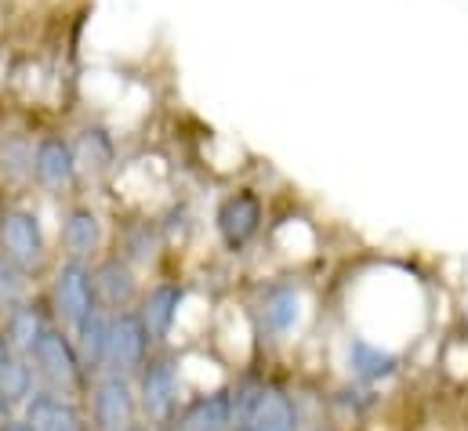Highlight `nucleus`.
I'll return each instance as SVG.
<instances>
[{
  "label": "nucleus",
  "mask_w": 468,
  "mask_h": 431,
  "mask_svg": "<svg viewBox=\"0 0 468 431\" xmlns=\"http://www.w3.org/2000/svg\"><path fill=\"white\" fill-rule=\"evenodd\" d=\"M239 431H298L294 399L280 388H258L239 399Z\"/></svg>",
  "instance_id": "obj_1"
},
{
  "label": "nucleus",
  "mask_w": 468,
  "mask_h": 431,
  "mask_svg": "<svg viewBox=\"0 0 468 431\" xmlns=\"http://www.w3.org/2000/svg\"><path fill=\"white\" fill-rule=\"evenodd\" d=\"M37 373L55 388V392H73L80 384V355L58 330H44L40 344L33 348Z\"/></svg>",
  "instance_id": "obj_2"
},
{
  "label": "nucleus",
  "mask_w": 468,
  "mask_h": 431,
  "mask_svg": "<svg viewBox=\"0 0 468 431\" xmlns=\"http://www.w3.org/2000/svg\"><path fill=\"white\" fill-rule=\"evenodd\" d=\"M215 228H218L226 247H233V250L247 247L261 228V200L250 189H239L233 196H226L218 215H215Z\"/></svg>",
  "instance_id": "obj_3"
},
{
  "label": "nucleus",
  "mask_w": 468,
  "mask_h": 431,
  "mask_svg": "<svg viewBox=\"0 0 468 431\" xmlns=\"http://www.w3.org/2000/svg\"><path fill=\"white\" fill-rule=\"evenodd\" d=\"M0 243L4 254L18 265V268H33L44 258V232H40V217L33 211H7L0 217Z\"/></svg>",
  "instance_id": "obj_4"
},
{
  "label": "nucleus",
  "mask_w": 468,
  "mask_h": 431,
  "mask_svg": "<svg viewBox=\"0 0 468 431\" xmlns=\"http://www.w3.org/2000/svg\"><path fill=\"white\" fill-rule=\"evenodd\" d=\"M149 330L142 323L138 312H120L117 320H110V341H106V363L113 373H127L134 366L145 363V344H149Z\"/></svg>",
  "instance_id": "obj_5"
},
{
  "label": "nucleus",
  "mask_w": 468,
  "mask_h": 431,
  "mask_svg": "<svg viewBox=\"0 0 468 431\" xmlns=\"http://www.w3.org/2000/svg\"><path fill=\"white\" fill-rule=\"evenodd\" d=\"M77 149L69 138L62 134H48L37 142L33 149V178L44 185V189H66L73 178H77Z\"/></svg>",
  "instance_id": "obj_6"
},
{
  "label": "nucleus",
  "mask_w": 468,
  "mask_h": 431,
  "mask_svg": "<svg viewBox=\"0 0 468 431\" xmlns=\"http://www.w3.org/2000/svg\"><path fill=\"white\" fill-rule=\"evenodd\" d=\"M91 414H95V428L99 431H127L134 421V395L131 384L123 381V373H110L95 384L91 395Z\"/></svg>",
  "instance_id": "obj_7"
},
{
  "label": "nucleus",
  "mask_w": 468,
  "mask_h": 431,
  "mask_svg": "<svg viewBox=\"0 0 468 431\" xmlns=\"http://www.w3.org/2000/svg\"><path fill=\"white\" fill-rule=\"evenodd\" d=\"M55 305L66 323H80L95 309V279L80 261H66L55 276Z\"/></svg>",
  "instance_id": "obj_8"
},
{
  "label": "nucleus",
  "mask_w": 468,
  "mask_h": 431,
  "mask_svg": "<svg viewBox=\"0 0 468 431\" xmlns=\"http://www.w3.org/2000/svg\"><path fill=\"white\" fill-rule=\"evenodd\" d=\"M178 399V366L171 359H153L145 363L142 373V410L153 421H167Z\"/></svg>",
  "instance_id": "obj_9"
},
{
  "label": "nucleus",
  "mask_w": 468,
  "mask_h": 431,
  "mask_svg": "<svg viewBox=\"0 0 468 431\" xmlns=\"http://www.w3.org/2000/svg\"><path fill=\"white\" fill-rule=\"evenodd\" d=\"M346 366H349V373L356 381L374 384V381H385V377H392L399 370V355L392 348H385V344L356 333V337H349V344H346Z\"/></svg>",
  "instance_id": "obj_10"
},
{
  "label": "nucleus",
  "mask_w": 468,
  "mask_h": 431,
  "mask_svg": "<svg viewBox=\"0 0 468 431\" xmlns=\"http://www.w3.org/2000/svg\"><path fill=\"white\" fill-rule=\"evenodd\" d=\"M233 417H239V399H233L229 392H211L182 414L178 431H229Z\"/></svg>",
  "instance_id": "obj_11"
},
{
  "label": "nucleus",
  "mask_w": 468,
  "mask_h": 431,
  "mask_svg": "<svg viewBox=\"0 0 468 431\" xmlns=\"http://www.w3.org/2000/svg\"><path fill=\"white\" fill-rule=\"evenodd\" d=\"M91 279H95V294H99L110 309H120V312H123V309L134 301V294H138V279H134L131 265L120 261V258L102 261Z\"/></svg>",
  "instance_id": "obj_12"
},
{
  "label": "nucleus",
  "mask_w": 468,
  "mask_h": 431,
  "mask_svg": "<svg viewBox=\"0 0 468 431\" xmlns=\"http://www.w3.org/2000/svg\"><path fill=\"white\" fill-rule=\"evenodd\" d=\"M29 425H33V431H88L84 428V417L77 414V406L66 403V399H58L55 392L33 395V403H29Z\"/></svg>",
  "instance_id": "obj_13"
},
{
  "label": "nucleus",
  "mask_w": 468,
  "mask_h": 431,
  "mask_svg": "<svg viewBox=\"0 0 468 431\" xmlns=\"http://www.w3.org/2000/svg\"><path fill=\"white\" fill-rule=\"evenodd\" d=\"M73 149H77V167H80L84 174H95V178L106 174V171L113 167V160H117L113 134L102 131V127H84V131L77 134Z\"/></svg>",
  "instance_id": "obj_14"
},
{
  "label": "nucleus",
  "mask_w": 468,
  "mask_h": 431,
  "mask_svg": "<svg viewBox=\"0 0 468 431\" xmlns=\"http://www.w3.org/2000/svg\"><path fill=\"white\" fill-rule=\"evenodd\" d=\"M62 243L73 258L91 254L102 243V221L91 207H73L69 215L62 217Z\"/></svg>",
  "instance_id": "obj_15"
},
{
  "label": "nucleus",
  "mask_w": 468,
  "mask_h": 431,
  "mask_svg": "<svg viewBox=\"0 0 468 431\" xmlns=\"http://www.w3.org/2000/svg\"><path fill=\"white\" fill-rule=\"evenodd\" d=\"M302 320V294L298 287H272L261 298V323L269 326L272 333H291Z\"/></svg>",
  "instance_id": "obj_16"
},
{
  "label": "nucleus",
  "mask_w": 468,
  "mask_h": 431,
  "mask_svg": "<svg viewBox=\"0 0 468 431\" xmlns=\"http://www.w3.org/2000/svg\"><path fill=\"white\" fill-rule=\"evenodd\" d=\"M182 287H156L145 301H142V323L145 330L153 333V337H167L171 333V326L178 320V305H182Z\"/></svg>",
  "instance_id": "obj_17"
},
{
  "label": "nucleus",
  "mask_w": 468,
  "mask_h": 431,
  "mask_svg": "<svg viewBox=\"0 0 468 431\" xmlns=\"http://www.w3.org/2000/svg\"><path fill=\"white\" fill-rule=\"evenodd\" d=\"M44 330H48V326H44L37 309H29V305H15V309H11V316H7V341H11L18 352L33 355V348H37L40 337H44Z\"/></svg>",
  "instance_id": "obj_18"
},
{
  "label": "nucleus",
  "mask_w": 468,
  "mask_h": 431,
  "mask_svg": "<svg viewBox=\"0 0 468 431\" xmlns=\"http://www.w3.org/2000/svg\"><path fill=\"white\" fill-rule=\"evenodd\" d=\"M77 337H80V355L84 363H106V341H110V320L91 309L80 323H77Z\"/></svg>",
  "instance_id": "obj_19"
},
{
  "label": "nucleus",
  "mask_w": 468,
  "mask_h": 431,
  "mask_svg": "<svg viewBox=\"0 0 468 431\" xmlns=\"http://www.w3.org/2000/svg\"><path fill=\"white\" fill-rule=\"evenodd\" d=\"M29 392H33V370H29L26 363L11 359V363L4 366V373H0V399L18 403V399H26Z\"/></svg>",
  "instance_id": "obj_20"
},
{
  "label": "nucleus",
  "mask_w": 468,
  "mask_h": 431,
  "mask_svg": "<svg viewBox=\"0 0 468 431\" xmlns=\"http://www.w3.org/2000/svg\"><path fill=\"white\" fill-rule=\"evenodd\" d=\"M0 171L11 174V178H22V174H33V145L15 138V142H4L0 149Z\"/></svg>",
  "instance_id": "obj_21"
},
{
  "label": "nucleus",
  "mask_w": 468,
  "mask_h": 431,
  "mask_svg": "<svg viewBox=\"0 0 468 431\" xmlns=\"http://www.w3.org/2000/svg\"><path fill=\"white\" fill-rule=\"evenodd\" d=\"M22 272L26 268H18L7 254H0V309H15L22 301V290H26Z\"/></svg>",
  "instance_id": "obj_22"
},
{
  "label": "nucleus",
  "mask_w": 468,
  "mask_h": 431,
  "mask_svg": "<svg viewBox=\"0 0 468 431\" xmlns=\"http://www.w3.org/2000/svg\"><path fill=\"white\" fill-rule=\"evenodd\" d=\"M11 359H15V355H11V341L0 333V373H4V366H7Z\"/></svg>",
  "instance_id": "obj_23"
},
{
  "label": "nucleus",
  "mask_w": 468,
  "mask_h": 431,
  "mask_svg": "<svg viewBox=\"0 0 468 431\" xmlns=\"http://www.w3.org/2000/svg\"><path fill=\"white\" fill-rule=\"evenodd\" d=\"M0 431H33V425L26 421V425H15V421H7V425H0Z\"/></svg>",
  "instance_id": "obj_24"
},
{
  "label": "nucleus",
  "mask_w": 468,
  "mask_h": 431,
  "mask_svg": "<svg viewBox=\"0 0 468 431\" xmlns=\"http://www.w3.org/2000/svg\"><path fill=\"white\" fill-rule=\"evenodd\" d=\"M127 431H145V428H134V425H131V428H127Z\"/></svg>",
  "instance_id": "obj_25"
},
{
  "label": "nucleus",
  "mask_w": 468,
  "mask_h": 431,
  "mask_svg": "<svg viewBox=\"0 0 468 431\" xmlns=\"http://www.w3.org/2000/svg\"><path fill=\"white\" fill-rule=\"evenodd\" d=\"M320 431H324V428H320Z\"/></svg>",
  "instance_id": "obj_26"
}]
</instances>
